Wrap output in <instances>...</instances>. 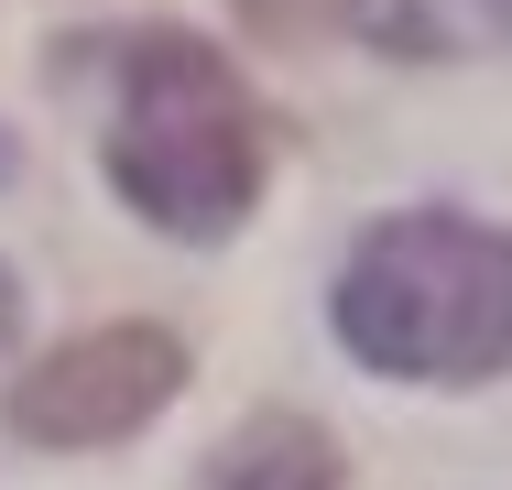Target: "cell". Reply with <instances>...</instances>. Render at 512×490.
Listing matches in <instances>:
<instances>
[{
	"label": "cell",
	"mask_w": 512,
	"mask_h": 490,
	"mask_svg": "<svg viewBox=\"0 0 512 490\" xmlns=\"http://www.w3.org/2000/svg\"><path fill=\"white\" fill-rule=\"evenodd\" d=\"M240 11H251V33H273V44H295L316 22V0H240Z\"/></svg>",
	"instance_id": "cell-5"
},
{
	"label": "cell",
	"mask_w": 512,
	"mask_h": 490,
	"mask_svg": "<svg viewBox=\"0 0 512 490\" xmlns=\"http://www.w3.org/2000/svg\"><path fill=\"white\" fill-rule=\"evenodd\" d=\"M0 186H11V131H0Z\"/></svg>",
	"instance_id": "cell-7"
},
{
	"label": "cell",
	"mask_w": 512,
	"mask_h": 490,
	"mask_svg": "<svg viewBox=\"0 0 512 490\" xmlns=\"http://www.w3.org/2000/svg\"><path fill=\"white\" fill-rule=\"evenodd\" d=\"M66 66H99L109 77V186L131 196L164 240H229L262 196V109L240 88V66L175 33V22H142V33H109Z\"/></svg>",
	"instance_id": "cell-1"
},
{
	"label": "cell",
	"mask_w": 512,
	"mask_h": 490,
	"mask_svg": "<svg viewBox=\"0 0 512 490\" xmlns=\"http://www.w3.org/2000/svg\"><path fill=\"white\" fill-rule=\"evenodd\" d=\"M327 316L393 382H491L512 371V240L458 207L382 218L360 229Z\"/></svg>",
	"instance_id": "cell-2"
},
{
	"label": "cell",
	"mask_w": 512,
	"mask_h": 490,
	"mask_svg": "<svg viewBox=\"0 0 512 490\" xmlns=\"http://www.w3.org/2000/svg\"><path fill=\"white\" fill-rule=\"evenodd\" d=\"M0 338H11V273H0Z\"/></svg>",
	"instance_id": "cell-6"
},
{
	"label": "cell",
	"mask_w": 512,
	"mask_h": 490,
	"mask_svg": "<svg viewBox=\"0 0 512 490\" xmlns=\"http://www.w3.org/2000/svg\"><path fill=\"white\" fill-rule=\"evenodd\" d=\"M197 490H338V436L316 414H251L197 469Z\"/></svg>",
	"instance_id": "cell-4"
},
{
	"label": "cell",
	"mask_w": 512,
	"mask_h": 490,
	"mask_svg": "<svg viewBox=\"0 0 512 490\" xmlns=\"http://www.w3.org/2000/svg\"><path fill=\"white\" fill-rule=\"evenodd\" d=\"M175 392H186V338L153 327V316H120V327H88V338L44 349L11 382V436H33V447H120Z\"/></svg>",
	"instance_id": "cell-3"
}]
</instances>
